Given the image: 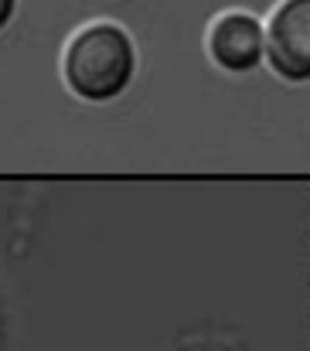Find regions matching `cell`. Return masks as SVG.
I'll return each mask as SVG.
<instances>
[{
    "label": "cell",
    "instance_id": "6da1fadb",
    "mask_svg": "<svg viewBox=\"0 0 310 351\" xmlns=\"http://www.w3.org/2000/svg\"><path fill=\"white\" fill-rule=\"evenodd\" d=\"M65 86L86 103H109L123 96L136 75V48L119 24L96 21L82 27L62 58Z\"/></svg>",
    "mask_w": 310,
    "mask_h": 351
},
{
    "label": "cell",
    "instance_id": "7a4b0ae2",
    "mask_svg": "<svg viewBox=\"0 0 310 351\" xmlns=\"http://www.w3.org/2000/svg\"><path fill=\"white\" fill-rule=\"evenodd\" d=\"M266 62L287 82L310 79V0H283L266 27Z\"/></svg>",
    "mask_w": 310,
    "mask_h": 351
},
{
    "label": "cell",
    "instance_id": "3957f363",
    "mask_svg": "<svg viewBox=\"0 0 310 351\" xmlns=\"http://www.w3.org/2000/svg\"><path fill=\"white\" fill-rule=\"evenodd\" d=\"M208 51H211L215 65L225 69V72H235V75L252 72L266 55V31L252 14H242V10L222 14L211 24Z\"/></svg>",
    "mask_w": 310,
    "mask_h": 351
},
{
    "label": "cell",
    "instance_id": "277c9868",
    "mask_svg": "<svg viewBox=\"0 0 310 351\" xmlns=\"http://www.w3.org/2000/svg\"><path fill=\"white\" fill-rule=\"evenodd\" d=\"M14 10H17V0H0V31H3V27L10 24Z\"/></svg>",
    "mask_w": 310,
    "mask_h": 351
}]
</instances>
